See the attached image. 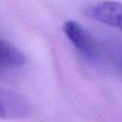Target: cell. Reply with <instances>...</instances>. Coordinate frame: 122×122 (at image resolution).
I'll return each mask as SVG.
<instances>
[{
    "label": "cell",
    "instance_id": "6da1fadb",
    "mask_svg": "<svg viewBox=\"0 0 122 122\" xmlns=\"http://www.w3.org/2000/svg\"><path fill=\"white\" fill-rule=\"evenodd\" d=\"M62 30L70 42L82 57L89 60L97 58V46L88 31L79 23L75 20H67L63 24Z\"/></svg>",
    "mask_w": 122,
    "mask_h": 122
},
{
    "label": "cell",
    "instance_id": "7a4b0ae2",
    "mask_svg": "<svg viewBox=\"0 0 122 122\" xmlns=\"http://www.w3.org/2000/svg\"><path fill=\"white\" fill-rule=\"evenodd\" d=\"M88 14L99 23L122 30V3L120 2H100L89 9Z\"/></svg>",
    "mask_w": 122,
    "mask_h": 122
},
{
    "label": "cell",
    "instance_id": "3957f363",
    "mask_svg": "<svg viewBox=\"0 0 122 122\" xmlns=\"http://www.w3.org/2000/svg\"><path fill=\"white\" fill-rule=\"evenodd\" d=\"M28 112L29 107L25 99L14 92L0 89V118H23Z\"/></svg>",
    "mask_w": 122,
    "mask_h": 122
},
{
    "label": "cell",
    "instance_id": "277c9868",
    "mask_svg": "<svg viewBox=\"0 0 122 122\" xmlns=\"http://www.w3.org/2000/svg\"><path fill=\"white\" fill-rule=\"evenodd\" d=\"M26 61V56L20 49L0 38V75L20 69Z\"/></svg>",
    "mask_w": 122,
    "mask_h": 122
},
{
    "label": "cell",
    "instance_id": "5b68a950",
    "mask_svg": "<svg viewBox=\"0 0 122 122\" xmlns=\"http://www.w3.org/2000/svg\"><path fill=\"white\" fill-rule=\"evenodd\" d=\"M112 55L114 60L116 61V63L122 70V45H116L112 49Z\"/></svg>",
    "mask_w": 122,
    "mask_h": 122
}]
</instances>
